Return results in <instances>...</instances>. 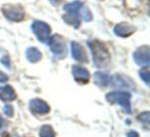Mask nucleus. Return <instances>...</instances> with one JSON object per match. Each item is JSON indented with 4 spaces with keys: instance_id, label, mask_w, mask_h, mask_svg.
Listing matches in <instances>:
<instances>
[{
    "instance_id": "2eb2a0df",
    "label": "nucleus",
    "mask_w": 150,
    "mask_h": 137,
    "mask_svg": "<svg viewBox=\"0 0 150 137\" xmlns=\"http://www.w3.org/2000/svg\"><path fill=\"white\" fill-rule=\"evenodd\" d=\"M26 57L31 63H36L41 60L42 55L40 51L37 50L36 48H29L26 52Z\"/></svg>"
},
{
    "instance_id": "412c9836",
    "label": "nucleus",
    "mask_w": 150,
    "mask_h": 137,
    "mask_svg": "<svg viewBox=\"0 0 150 137\" xmlns=\"http://www.w3.org/2000/svg\"><path fill=\"white\" fill-rule=\"evenodd\" d=\"M7 79H8V76H7L4 72L0 71V83H5Z\"/></svg>"
},
{
    "instance_id": "6e6552de",
    "label": "nucleus",
    "mask_w": 150,
    "mask_h": 137,
    "mask_svg": "<svg viewBox=\"0 0 150 137\" xmlns=\"http://www.w3.org/2000/svg\"><path fill=\"white\" fill-rule=\"evenodd\" d=\"M29 107L33 112H35V113H39V114L48 113L50 110L48 104L41 99L31 100V101H30V104H29Z\"/></svg>"
},
{
    "instance_id": "7ed1b4c3",
    "label": "nucleus",
    "mask_w": 150,
    "mask_h": 137,
    "mask_svg": "<svg viewBox=\"0 0 150 137\" xmlns=\"http://www.w3.org/2000/svg\"><path fill=\"white\" fill-rule=\"evenodd\" d=\"M106 99L110 103H116L122 106L125 111L131 113L132 105H131V94L127 92H111L106 95Z\"/></svg>"
},
{
    "instance_id": "5701e85b",
    "label": "nucleus",
    "mask_w": 150,
    "mask_h": 137,
    "mask_svg": "<svg viewBox=\"0 0 150 137\" xmlns=\"http://www.w3.org/2000/svg\"><path fill=\"white\" fill-rule=\"evenodd\" d=\"M5 125H6V124H5V122L2 120V118H0V131L3 130V129L5 128Z\"/></svg>"
},
{
    "instance_id": "a211bd4d",
    "label": "nucleus",
    "mask_w": 150,
    "mask_h": 137,
    "mask_svg": "<svg viewBox=\"0 0 150 137\" xmlns=\"http://www.w3.org/2000/svg\"><path fill=\"white\" fill-rule=\"evenodd\" d=\"M140 76L146 83V85H149L150 83V74H149V69L147 67L143 68L141 71H140Z\"/></svg>"
},
{
    "instance_id": "39448f33",
    "label": "nucleus",
    "mask_w": 150,
    "mask_h": 137,
    "mask_svg": "<svg viewBox=\"0 0 150 137\" xmlns=\"http://www.w3.org/2000/svg\"><path fill=\"white\" fill-rule=\"evenodd\" d=\"M32 31L41 42H48L50 37V27L42 21H35L32 24Z\"/></svg>"
},
{
    "instance_id": "9d476101",
    "label": "nucleus",
    "mask_w": 150,
    "mask_h": 137,
    "mask_svg": "<svg viewBox=\"0 0 150 137\" xmlns=\"http://www.w3.org/2000/svg\"><path fill=\"white\" fill-rule=\"evenodd\" d=\"M110 85L111 87H114L116 89H129L132 87V83H129V81L127 78L123 76H120V75H114L113 77L110 78Z\"/></svg>"
},
{
    "instance_id": "423d86ee",
    "label": "nucleus",
    "mask_w": 150,
    "mask_h": 137,
    "mask_svg": "<svg viewBox=\"0 0 150 137\" xmlns=\"http://www.w3.org/2000/svg\"><path fill=\"white\" fill-rule=\"evenodd\" d=\"M2 13L7 20L13 22L22 21L25 17V11L19 5H4L2 7Z\"/></svg>"
},
{
    "instance_id": "9b49d317",
    "label": "nucleus",
    "mask_w": 150,
    "mask_h": 137,
    "mask_svg": "<svg viewBox=\"0 0 150 137\" xmlns=\"http://www.w3.org/2000/svg\"><path fill=\"white\" fill-rule=\"evenodd\" d=\"M134 31H135L134 26L129 25V24H127V23H120L115 26V28H114V33L116 34L117 36H120V37H127V36L131 35Z\"/></svg>"
},
{
    "instance_id": "b1692460",
    "label": "nucleus",
    "mask_w": 150,
    "mask_h": 137,
    "mask_svg": "<svg viewBox=\"0 0 150 137\" xmlns=\"http://www.w3.org/2000/svg\"><path fill=\"white\" fill-rule=\"evenodd\" d=\"M52 1V3H54V4H58L59 3V0H50Z\"/></svg>"
},
{
    "instance_id": "f257e3e1",
    "label": "nucleus",
    "mask_w": 150,
    "mask_h": 137,
    "mask_svg": "<svg viewBox=\"0 0 150 137\" xmlns=\"http://www.w3.org/2000/svg\"><path fill=\"white\" fill-rule=\"evenodd\" d=\"M88 46L92 51L94 64L99 68L106 66L110 60V55L105 44L99 40H92L88 42Z\"/></svg>"
},
{
    "instance_id": "6ab92c4d",
    "label": "nucleus",
    "mask_w": 150,
    "mask_h": 137,
    "mask_svg": "<svg viewBox=\"0 0 150 137\" xmlns=\"http://www.w3.org/2000/svg\"><path fill=\"white\" fill-rule=\"evenodd\" d=\"M139 120L141 121L142 123H144V124L148 126V124H149V122H150V113L148 111L143 112V113L139 116Z\"/></svg>"
},
{
    "instance_id": "20e7f679",
    "label": "nucleus",
    "mask_w": 150,
    "mask_h": 137,
    "mask_svg": "<svg viewBox=\"0 0 150 137\" xmlns=\"http://www.w3.org/2000/svg\"><path fill=\"white\" fill-rule=\"evenodd\" d=\"M48 44L52 53L58 58H64L67 54V46L64 38L59 35H54L50 37Z\"/></svg>"
},
{
    "instance_id": "f3484780",
    "label": "nucleus",
    "mask_w": 150,
    "mask_h": 137,
    "mask_svg": "<svg viewBox=\"0 0 150 137\" xmlns=\"http://www.w3.org/2000/svg\"><path fill=\"white\" fill-rule=\"evenodd\" d=\"M39 136L40 137H54V129L48 125L42 126L39 131Z\"/></svg>"
},
{
    "instance_id": "ddd939ff",
    "label": "nucleus",
    "mask_w": 150,
    "mask_h": 137,
    "mask_svg": "<svg viewBox=\"0 0 150 137\" xmlns=\"http://www.w3.org/2000/svg\"><path fill=\"white\" fill-rule=\"evenodd\" d=\"M72 73H73L74 78L78 81L86 83V81L90 79V73H88V71L86 70V68H83V67L74 65V66L72 67Z\"/></svg>"
},
{
    "instance_id": "aec40b11",
    "label": "nucleus",
    "mask_w": 150,
    "mask_h": 137,
    "mask_svg": "<svg viewBox=\"0 0 150 137\" xmlns=\"http://www.w3.org/2000/svg\"><path fill=\"white\" fill-rule=\"evenodd\" d=\"M3 112L6 114L7 116H13V108L11 105H5L3 107Z\"/></svg>"
},
{
    "instance_id": "4be33fe9",
    "label": "nucleus",
    "mask_w": 150,
    "mask_h": 137,
    "mask_svg": "<svg viewBox=\"0 0 150 137\" xmlns=\"http://www.w3.org/2000/svg\"><path fill=\"white\" fill-rule=\"evenodd\" d=\"M127 137H139V134L136 131H129L127 133Z\"/></svg>"
},
{
    "instance_id": "dca6fc26",
    "label": "nucleus",
    "mask_w": 150,
    "mask_h": 137,
    "mask_svg": "<svg viewBox=\"0 0 150 137\" xmlns=\"http://www.w3.org/2000/svg\"><path fill=\"white\" fill-rule=\"evenodd\" d=\"M79 16H80V19H82L86 22H90L93 20V15L91 13V11L86 6H83V5L80 7Z\"/></svg>"
},
{
    "instance_id": "f03ea898",
    "label": "nucleus",
    "mask_w": 150,
    "mask_h": 137,
    "mask_svg": "<svg viewBox=\"0 0 150 137\" xmlns=\"http://www.w3.org/2000/svg\"><path fill=\"white\" fill-rule=\"evenodd\" d=\"M82 6L80 1H74V2L68 3L64 6V11H66V15L64 16L65 22H67L70 25L77 28L80 25V16L79 11Z\"/></svg>"
},
{
    "instance_id": "0eeeda50",
    "label": "nucleus",
    "mask_w": 150,
    "mask_h": 137,
    "mask_svg": "<svg viewBox=\"0 0 150 137\" xmlns=\"http://www.w3.org/2000/svg\"><path fill=\"white\" fill-rule=\"evenodd\" d=\"M150 49L148 46H144L142 48H139L133 55V58L137 64L141 66H147L150 62Z\"/></svg>"
},
{
    "instance_id": "f8f14e48",
    "label": "nucleus",
    "mask_w": 150,
    "mask_h": 137,
    "mask_svg": "<svg viewBox=\"0 0 150 137\" xmlns=\"http://www.w3.org/2000/svg\"><path fill=\"white\" fill-rule=\"evenodd\" d=\"M16 98H17V94L11 86H1L0 87V99L2 101H13Z\"/></svg>"
},
{
    "instance_id": "4468645a",
    "label": "nucleus",
    "mask_w": 150,
    "mask_h": 137,
    "mask_svg": "<svg viewBox=\"0 0 150 137\" xmlns=\"http://www.w3.org/2000/svg\"><path fill=\"white\" fill-rule=\"evenodd\" d=\"M110 78L111 77L107 73L101 72V71H98L94 74L95 83L99 87H107L110 83Z\"/></svg>"
},
{
    "instance_id": "1a4fd4ad",
    "label": "nucleus",
    "mask_w": 150,
    "mask_h": 137,
    "mask_svg": "<svg viewBox=\"0 0 150 137\" xmlns=\"http://www.w3.org/2000/svg\"><path fill=\"white\" fill-rule=\"evenodd\" d=\"M71 54L73 59L78 62H88V56L84 52V49L78 42L73 41L71 44Z\"/></svg>"
}]
</instances>
